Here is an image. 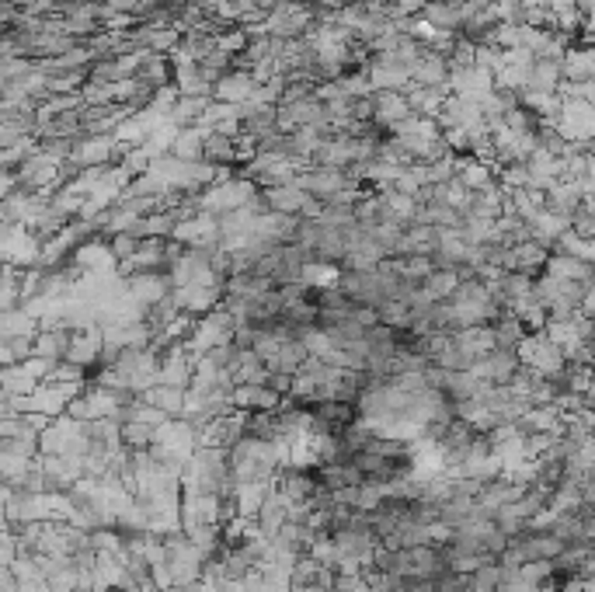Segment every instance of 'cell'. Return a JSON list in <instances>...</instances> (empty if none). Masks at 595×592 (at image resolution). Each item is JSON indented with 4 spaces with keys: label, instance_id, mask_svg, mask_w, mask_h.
I'll return each mask as SVG.
<instances>
[{
    "label": "cell",
    "instance_id": "obj_11",
    "mask_svg": "<svg viewBox=\"0 0 595 592\" xmlns=\"http://www.w3.org/2000/svg\"><path fill=\"white\" fill-rule=\"evenodd\" d=\"M101 352H105V332L101 328H84V332H74L66 359L84 366V370H95L101 362Z\"/></svg>",
    "mask_w": 595,
    "mask_h": 592
},
{
    "label": "cell",
    "instance_id": "obj_30",
    "mask_svg": "<svg viewBox=\"0 0 595 592\" xmlns=\"http://www.w3.org/2000/svg\"><path fill=\"white\" fill-rule=\"evenodd\" d=\"M35 352V338H0V362L4 366H21Z\"/></svg>",
    "mask_w": 595,
    "mask_h": 592
},
{
    "label": "cell",
    "instance_id": "obj_29",
    "mask_svg": "<svg viewBox=\"0 0 595 592\" xmlns=\"http://www.w3.org/2000/svg\"><path fill=\"white\" fill-rule=\"evenodd\" d=\"M0 387H4V394L11 397H32L35 394V380L25 373L21 366H4V376H0Z\"/></svg>",
    "mask_w": 595,
    "mask_h": 592
},
{
    "label": "cell",
    "instance_id": "obj_36",
    "mask_svg": "<svg viewBox=\"0 0 595 592\" xmlns=\"http://www.w3.org/2000/svg\"><path fill=\"white\" fill-rule=\"evenodd\" d=\"M581 36H595V7L585 15V32H581Z\"/></svg>",
    "mask_w": 595,
    "mask_h": 592
},
{
    "label": "cell",
    "instance_id": "obj_19",
    "mask_svg": "<svg viewBox=\"0 0 595 592\" xmlns=\"http://www.w3.org/2000/svg\"><path fill=\"white\" fill-rule=\"evenodd\" d=\"M139 80H146L154 91L157 87H167L175 84V59L167 53H143V63H139Z\"/></svg>",
    "mask_w": 595,
    "mask_h": 592
},
{
    "label": "cell",
    "instance_id": "obj_28",
    "mask_svg": "<svg viewBox=\"0 0 595 592\" xmlns=\"http://www.w3.org/2000/svg\"><path fill=\"white\" fill-rule=\"evenodd\" d=\"M536 143H540V150H547L550 158H568V150H571V139L557 129V122H543V126L536 129Z\"/></svg>",
    "mask_w": 595,
    "mask_h": 592
},
{
    "label": "cell",
    "instance_id": "obj_16",
    "mask_svg": "<svg viewBox=\"0 0 595 592\" xmlns=\"http://www.w3.org/2000/svg\"><path fill=\"white\" fill-rule=\"evenodd\" d=\"M564 77L571 84H592L595 80V49L589 42H578L564 53Z\"/></svg>",
    "mask_w": 595,
    "mask_h": 592
},
{
    "label": "cell",
    "instance_id": "obj_6",
    "mask_svg": "<svg viewBox=\"0 0 595 592\" xmlns=\"http://www.w3.org/2000/svg\"><path fill=\"white\" fill-rule=\"evenodd\" d=\"M175 303L181 314L206 317L223 307V286H175Z\"/></svg>",
    "mask_w": 595,
    "mask_h": 592
},
{
    "label": "cell",
    "instance_id": "obj_15",
    "mask_svg": "<svg viewBox=\"0 0 595 592\" xmlns=\"http://www.w3.org/2000/svg\"><path fill=\"white\" fill-rule=\"evenodd\" d=\"M457 178L470 189V192H488V189H498V171L491 164L477 160L474 154H463L457 168Z\"/></svg>",
    "mask_w": 595,
    "mask_h": 592
},
{
    "label": "cell",
    "instance_id": "obj_35",
    "mask_svg": "<svg viewBox=\"0 0 595 592\" xmlns=\"http://www.w3.org/2000/svg\"><path fill=\"white\" fill-rule=\"evenodd\" d=\"M108 244H112V251H116V258H119V265H122V261H129V258L136 255L143 240H139L133 230H126V234H112V237H108Z\"/></svg>",
    "mask_w": 595,
    "mask_h": 592
},
{
    "label": "cell",
    "instance_id": "obj_5",
    "mask_svg": "<svg viewBox=\"0 0 595 592\" xmlns=\"http://www.w3.org/2000/svg\"><path fill=\"white\" fill-rule=\"evenodd\" d=\"M74 261H77L84 272H98V276H116L119 272V258L112 251L108 237H87L74 251Z\"/></svg>",
    "mask_w": 595,
    "mask_h": 592
},
{
    "label": "cell",
    "instance_id": "obj_32",
    "mask_svg": "<svg viewBox=\"0 0 595 592\" xmlns=\"http://www.w3.org/2000/svg\"><path fill=\"white\" fill-rule=\"evenodd\" d=\"M119 164L129 171V178L146 175V171L154 168V150H150V147H129V150H126V158H122Z\"/></svg>",
    "mask_w": 595,
    "mask_h": 592
},
{
    "label": "cell",
    "instance_id": "obj_24",
    "mask_svg": "<svg viewBox=\"0 0 595 592\" xmlns=\"http://www.w3.org/2000/svg\"><path fill=\"white\" fill-rule=\"evenodd\" d=\"M206 133H209V129H202V126L181 129L178 139H175V147H171V154L178 160H206Z\"/></svg>",
    "mask_w": 595,
    "mask_h": 592
},
{
    "label": "cell",
    "instance_id": "obj_9",
    "mask_svg": "<svg viewBox=\"0 0 595 592\" xmlns=\"http://www.w3.org/2000/svg\"><path fill=\"white\" fill-rule=\"evenodd\" d=\"M408 116H411L408 95H400V91H377L373 95V122L383 133H390L397 122H404Z\"/></svg>",
    "mask_w": 595,
    "mask_h": 592
},
{
    "label": "cell",
    "instance_id": "obj_22",
    "mask_svg": "<svg viewBox=\"0 0 595 592\" xmlns=\"http://www.w3.org/2000/svg\"><path fill=\"white\" fill-rule=\"evenodd\" d=\"M446 98H449V91H439V87H418L411 84L408 87V101H411V112L425 118H439L442 116V108H446Z\"/></svg>",
    "mask_w": 595,
    "mask_h": 592
},
{
    "label": "cell",
    "instance_id": "obj_21",
    "mask_svg": "<svg viewBox=\"0 0 595 592\" xmlns=\"http://www.w3.org/2000/svg\"><path fill=\"white\" fill-rule=\"evenodd\" d=\"M42 328L39 317H32L25 307L18 311H0V338H35Z\"/></svg>",
    "mask_w": 595,
    "mask_h": 592
},
{
    "label": "cell",
    "instance_id": "obj_18",
    "mask_svg": "<svg viewBox=\"0 0 595 592\" xmlns=\"http://www.w3.org/2000/svg\"><path fill=\"white\" fill-rule=\"evenodd\" d=\"M564 80H568L564 77V59H536L526 91H550V95H560Z\"/></svg>",
    "mask_w": 595,
    "mask_h": 592
},
{
    "label": "cell",
    "instance_id": "obj_20",
    "mask_svg": "<svg viewBox=\"0 0 595 592\" xmlns=\"http://www.w3.org/2000/svg\"><path fill=\"white\" fill-rule=\"evenodd\" d=\"M491 332H495L498 349H519V345L529 338V328H526V324H522V317L512 314V311H501L498 321L491 324Z\"/></svg>",
    "mask_w": 595,
    "mask_h": 592
},
{
    "label": "cell",
    "instance_id": "obj_26",
    "mask_svg": "<svg viewBox=\"0 0 595 592\" xmlns=\"http://www.w3.org/2000/svg\"><path fill=\"white\" fill-rule=\"evenodd\" d=\"M206 160L209 164H237V137L209 129L206 133Z\"/></svg>",
    "mask_w": 595,
    "mask_h": 592
},
{
    "label": "cell",
    "instance_id": "obj_4",
    "mask_svg": "<svg viewBox=\"0 0 595 592\" xmlns=\"http://www.w3.org/2000/svg\"><path fill=\"white\" fill-rule=\"evenodd\" d=\"M519 370H522L519 349H495V352L484 355L480 362H474V373L480 380H488V383H498V387H509L519 376Z\"/></svg>",
    "mask_w": 595,
    "mask_h": 592
},
{
    "label": "cell",
    "instance_id": "obj_33",
    "mask_svg": "<svg viewBox=\"0 0 595 592\" xmlns=\"http://www.w3.org/2000/svg\"><path fill=\"white\" fill-rule=\"evenodd\" d=\"M181 101V91L178 84H167V87H157L154 91V98H150V112L157 118H171V112H175V105Z\"/></svg>",
    "mask_w": 595,
    "mask_h": 592
},
{
    "label": "cell",
    "instance_id": "obj_8",
    "mask_svg": "<svg viewBox=\"0 0 595 592\" xmlns=\"http://www.w3.org/2000/svg\"><path fill=\"white\" fill-rule=\"evenodd\" d=\"M261 84L255 80L251 70H230V74H223L217 80V87H213V98L217 101H227V105H244V101L255 98V91H258Z\"/></svg>",
    "mask_w": 595,
    "mask_h": 592
},
{
    "label": "cell",
    "instance_id": "obj_31",
    "mask_svg": "<svg viewBox=\"0 0 595 592\" xmlns=\"http://www.w3.org/2000/svg\"><path fill=\"white\" fill-rule=\"evenodd\" d=\"M217 46L219 49H227L230 56H240V53L251 46V32H247L244 25H230V28H223L217 36Z\"/></svg>",
    "mask_w": 595,
    "mask_h": 592
},
{
    "label": "cell",
    "instance_id": "obj_14",
    "mask_svg": "<svg viewBox=\"0 0 595 592\" xmlns=\"http://www.w3.org/2000/svg\"><path fill=\"white\" fill-rule=\"evenodd\" d=\"M261 199L268 206V213H286V217H299L307 206V189L299 185H278V189H261Z\"/></svg>",
    "mask_w": 595,
    "mask_h": 592
},
{
    "label": "cell",
    "instance_id": "obj_23",
    "mask_svg": "<svg viewBox=\"0 0 595 592\" xmlns=\"http://www.w3.org/2000/svg\"><path fill=\"white\" fill-rule=\"evenodd\" d=\"M175 227H178V217H175L171 209H157V213L139 217L136 227H133V234H136L139 240H150V237H164V240H171Z\"/></svg>",
    "mask_w": 595,
    "mask_h": 592
},
{
    "label": "cell",
    "instance_id": "obj_2",
    "mask_svg": "<svg viewBox=\"0 0 595 592\" xmlns=\"http://www.w3.org/2000/svg\"><path fill=\"white\" fill-rule=\"evenodd\" d=\"M126 293L143 311H154V307H160L167 296L175 293V282H171L167 272H136V276L126 279Z\"/></svg>",
    "mask_w": 595,
    "mask_h": 592
},
{
    "label": "cell",
    "instance_id": "obj_27",
    "mask_svg": "<svg viewBox=\"0 0 595 592\" xmlns=\"http://www.w3.org/2000/svg\"><path fill=\"white\" fill-rule=\"evenodd\" d=\"M175 84H178L181 95H209V98H213V84L206 80V74H202V66H198V63L175 66Z\"/></svg>",
    "mask_w": 595,
    "mask_h": 592
},
{
    "label": "cell",
    "instance_id": "obj_7",
    "mask_svg": "<svg viewBox=\"0 0 595 592\" xmlns=\"http://www.w3.org/2000/svg\"><path fill=\"white\" fill-rule=\"evenodd\" d=\"M449 56H442L436 49H425V56L411 66V84L418 87H439V91H449ZM453 95V91H449Z\"/></svg>",
    "mask_w": 595,
    "mask_h": 592
},
{
    "label": "cell",
    "instance_id": "obj_10",
    "mask_svg": "<svg viewBox=\"0 0 595 592\" xmlns=\"http://www.w3.org/2000/svg\"><path fill=\"white\" fill-rule=\"evenodd\" d=\"M439 251V227L429 223H411L400 240H397L394 255L397 258H411V255H436Z\"/></svg>",
    "mask_w": 595,
    "mask_h": 592
},
{
    "label": "cell",
    "instance_id": "obj_1",
    "mask_svg": "<svg viewBox=\"0 0 595 592\" xmlns=\"http://www.w3.org/2000/svg\"><path fill=\"white\" fill-rule=\"evenodd\" d=\"M297 185L307 189V196L320 199V202H335L341 192L356 189L358 181H352L348 171H341V168H318V164H310V168L299 171Z\"/></svg>",
    "mask_w": 595,
    "mask_h": 592
},
{
    "label": "cell",
    "instance_id": "obj_12",
    "mask_svg": "<svg viewBox=\"0 0 595 592\" xmlns=\"http://www.w3.org/2000/svg\"><path fill=\"white\" fill-rule=\"evenodd\" d=\"M547 276L568 279V282H581V286H589V282L595 279V261H589V258H578V255H568V251H554L550 261H547Z\"/></svg>",
    "mask_w": 595,
    "mask_h": 592
},
{
    "label": "cell",
    "instance_id": "obj_17",
    "mask_svg": "<svg viewBox=\"0 0 595 592\" xmlns=\"http://www.w3.org/2000/svg\"><path fill=\"white\" fill-rule=\"evenodd\" d=\"M421 18L439 32H453V36H459V28H463V11H459V4H449V0H425Z\"/></svg>",
    "mask_w": 595,
    "mask_h": 592
},
{
    "label": "cell",
    "instance_id": "obj_34",
    "mask_svg": "<svg viewBox=\"0 0 595 592\" xmlns=\"http://www.w3.org/2000/svg\"><path fill=\"white\" fill-rule=\"evenodd\" d=\"M474 66H477V46L470 39H459L457 36V46L449 53V70H474Z\"/></svg>",
    "mask_w": 595,
    "mask_h": 592
},
{
    "label": "cell",
    "instance_id": "obj_25",
    "mask_svg": "<svg viewBox=\"0 0 595 592\" xmlns=\"http://www.w3.org/2000/svg\"><path fill=\"white\" fill-rule=\"evenodd\" d=\"M209 105H213V98H209V95H181V101L175 105L171 118L178 122L181 129H188V126H198V122L206 118Z\"/></svg>",
    "mask_w": 595,
    "mask_h": 592
},
{
    "label": "cell",
    "instance_id": "obj_3",
    "mask_svg": "<svg viewBox=\"0 0 595 592\" xmlns=\"http://www.w3.org/2000/svg\"><path fill=\"white\" fill-rule=\"evenodd\" d=\"M366 70H369V80H373L377 91H400V95H408V87H411V70L394 53L373 56L366 63Z\"/></svg>",
    "mask_w": 595,
    "mask_h": 592
},
{
    "label": "cell",
    "instance_id": "obj_13",
    "mask_svg": "<svg viewBox=\"0 0 595 592\" xmlns=\"http://www.w3.org/2000/svg\"><path fill=\"white\" fill-rule=\"evenodd\" d=\"M457 345L463 359L470 362V370H474V362H480L488 352H495L498 342H495V332H491V324H477V328H459L457 332Z\"/></svg>",
    "mask_w": 595,
    "mask_h": 592
}]
</instances>
